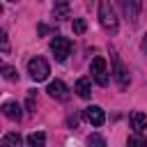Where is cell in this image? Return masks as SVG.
<instances>
[{
	"instance_id": "cell-1",
	"label": "cell",
	"mask_w": 147,
	"mask_h": 147,
	"mask_svg": "<svg viewBox=\"0 0 147 147\" xmlns=\"http://www.w3.org/2000/svg\"><path fill=\"white\" fill-rule=\"evenodd\" d=\"M99 23L108 32H117V16L110 7V0H99Z\"/></svg>"
},
{
	"instance_id": "cell-2",
	"label": "cell",
	"mask_w": 147,
	"mask_h": 147,
	"mask_svg": "<svg viewBox=\"0 0 147 147\" xmlns=\"http://www.w3.org/2000/svg\"><path fill=\"white\" fill-rule=\"evenodd\" d=\"M28 74L32 76V80H46L48 78V74H51V67H48V62L44 60V57H32L30 62H28Z\"/></svg>"
},
{
	"instance_id": "cell-3",
	"label": "cell",
	"mask_w": 147,
	"mask_h": 147,
	"mask_svg": "<svg viewBox=\"0 0 147 147\" xmlns=\"http://www.w3.org/2000/svg\"><path fill=\"white\" fill-rule=\"evenodd\" d=\"M51 51H53V55H55L57 62H64L69 57V53H71V41L67 37H60L57 34V37L51 39Z\"/></svg>"
},
{
	"instance_id": "cell-4",
	"label": "cell",
	"mask_w": 147,
	"mask_h": 147,
	"mask_svg": "<svg viewBox=\"0 0 147 147\" xmlns=\"http://www.w3.org/2000/svg\"><path fill=\"white\" fill-rule=\"evenodd\" d=\"M90 74H92V78H94L96 85H101V87L108 85V69H106V60H103V57H94V60H92Z\"/></svg>"
},
{
	"instance_id": "cell-5",
	"label": "cell",
	"mask_w": 147,
	"mask_h": 147,
	"mask_svg": "<svg viewBox=\"0 0 147 147\" xmlns=\"http://www.w3.org/2000/svg\"><path fill=\"white\" fill-rule=\"evenodd\" d=\"M85 119L92 124V126H101L106 122V113L101 106H87L85 108Z\"/></svg>"
},
{
	"instance_id": "cell-6",
	"label": "cell",
	"mask_w": 147,
	"mask_h": 147,
	"mask_svg": "<svg viewBox=\"0 0 147 147\" xmlns=\"http://www.w3.org/2000/svg\"><path fill=\"white\" fill-rule=\"evenodd\" d=\"M113 74H115V78H117L119 87L124 90V87L129 85V71L124 69V64H122V60H119L117 55H113Z\"/></svg>"
},
{
	"instance_id": "cell-7",
	"label": "cell",
	"mask_w": 147,
	"mask_h": 147,
	"mask_svg": "<svg viewBox=\"0 0 147 147\" xmlns=\"http://www.w3.org/2000/svg\"><path fill=\"white\" fill-rule=\"evenodd\" d=\"M46 92H48L53 99H57V101H67V99H69V87H67L62 80H53Z\"/></svg>"
},
{
	"instance_id": "cell-8",
	"label": "cell",
	"mask_w": 147,
	"mask_h": 147,
	"mask_svg": "<svg viewBox=\"0 0 147 147\" xmlns=\"http://www.w3.org/2000/svg\"><path fill=\"white\" fill-rule=\"evenodd\" d=\"M2 115H5L7 119H11V122H21L23 108H21V103H16V101H7V103H2Z\"/></svg>"
},
{
	"instance_id": "cell-9",
	"label": "cell",
	"mask_w": 147,
	"mask_h": 147,
	"mask_svg": "<svg viewBox=\"0 0 147 147\" xmlns=\"http://www.w3.org/2000/svg\"><path fill=\"white\" fill-rule=\"evenodd\" d=\"M129 124H131L133 133H142V131L147 129V115L140 113V110H133V113L129 115Z\"/></svg>"
},
{
	"instance_id": "cell-10",
	"label": "cell",
	"mask_w": 147,
	"mask_h": 147,
	"mask_svg": "<svg viewBox=\"0 0 147 147\" xmlns=\"http://www.w3.org/2000/svg\"><path fill=\"white\" fill-rule=\"evenodd\" d=\"M92 80H90V76H80L78 80H76V85H74V92L80 96V99H90V94H92V85H90Z\"/></svg>"
},
{
	"instance_id": "cell-11",
	"label": "cell",
	"mask_w": 147,
	"mask_h": 147,
	"mask_svg": "<svg viewBox=\"0 0 147 147\" xmlns=\"http://www.w3.org/2000/svg\"><path fill=\"white\" fill-rule=\"evenodd\" d=\"M122 2V9H124V14L136 23V18H138V11H140V0H131V2H126V0H119Z\"/></svg>"
},
{
	"instance_id": "cell-12",
	"label": "cell",
	"mask_w": 147,
	"mask_h": 147,
	"mask_svg": "<svg viewBox=\"0 0 147 147\" xmlns=\"http://www.w3.org/2000/svg\"><path fill=\"white\" fill-rule=\"evenodd\" d=\"M25 142H28V147H46V133L44 131H34V133H30L25 138Z\"/></svg>"
},
{
	"instance_id": "cell-13",
	"label": "cell",
	"mask_w": 147,
	"mask_h": 147,
	"mask_svg": "<svg viewBox=\"0 0 147 147\" xmlns=\"http://www.w3.org/2000/svg\"><path fill=\"white\" fill-rule=\"evenodd\" d=\"M2 145L5 147H21V136L18 133H7L2 138Z\"/></svg>"
},
{
	"instance_id": "cell-14",
	"label": "cell",
	"mask_w": 147,
	"mask_h": 147,
	"mask_svg": "<svg viewBox=\"0 0 147 147\" xmlns=\"http://www.w3.org/2000/svg\"><path fill=\"white\" fill-rule=\"evenodd\" d=\"M87 145H90V147H108V145H106V138H103L101 133L87 136Z\"/></svg>"
},
{
	"instance_id": "cell-15",
	"label": "cell",
	"mask_w": 147,
	"mask_h": 147,
	"mask_svg": "<svg viewBox=\"0 0 147 147\" xmlns=\"http://www.w3.org/2000/svg\"><path fill=\"white\" fill-rule=\"evenodd\" d=\"M126 147H147V142H145L142 133H133V136H129V140H126Z\"/></svg>"
},
{
	"instance_id": "cell-16",
	"label": "cell",
	"mask_w": 147,
	"mask_h": 147,
	"mask_svg": "<svg viewBox=\"0 0 147 147\" xmlns=\"http://www.w3.org/2000/svg\"><path fill=\"white\" fill-rule=\"evenodd\" d=\"M71 25H74V32H76V34H83V32L87 30V23H85L83 18H74Z\"/></svg>"
},
{
	"instance_id": "cell-17",
	"label": "cell",
	"mask_w": 147,
	"mask_h": 147,
	"mask_svg": "<svg viewBox=\"0 0 147 147\" xmlns=\"http://www.w3.org/2000/svg\"><path fill=\"white\" fill-rule=\"evenodd\" d=\"M2 76H5L7 80H11V83L18 78V76H16V69H14V67H9V64H5V67H2Z\"/></svg>"
},
{
	"instance_id": "cell-18",
	"label": "cell",
	"mask_w": 147,
	"mask_h": 147,
	"mask_svg": "<svg viewBox=\"0 0 147 147\" xmlns=\"http://www.w3.org/2000/svg\"><path fill=\"white\" fill-rule=\"evenodd\" d=\"M67 9H69V0H55V14L64 16V14H67Z\"/></svg>"
},
{
	"instance_id": "cell-19",
	"label": "cell",
	"mask_w": 147,
	"mask_h": 147,
	"mask_svg": "<svg viewBox=\"0 0 147 147\" xmlns=\"http://www.w3.org/2000/svg\"><path fill=\"white\" fill-rule=\"evenodd\" d=\"M0 51H2V53H9V41H7L5 30H0Z\"/></svg>"
},
{
	"instance_id": "cell-20",
	"label": "cell",
	"mask_w": 147,
	"mask_h": 147,
	"mask_svg": "<svg viewBox=\"0 0 147 147\" xmlns=\"http://www.w3.org/2000/svg\"><path fill=\"white\" fill-rule=\"evenodd\" d=\"M142 53H145V57H147V34L142 37Z\"/></svg>"
},
{
	"instance_id": "cell-21",
	"label": "cell",
	"mask_w": 147,
	"mask_h": 147,
	"mask_svg": "<svg viewBox=\"0 0 147 147\" xmlns=\"http://www.w3.org/2000/svg\"><path fill=\"white\" fill-rule=\"evenodd\" d=\"M2 67H5V62H0V74H2Z\"/></svg>"
},
{
	"instance_id": "cell-22",
	"label": "cell",
	"mask_w": 147,
	"mask_h": 147,
	"mask_svg": "<svg viewBox=\"0 0 147 147\" xmlns=\"http://www.w3.org/2000/svg\"><path fill=\"white\" fill-rule=\"evenodd\" d=\"M0 147H5V145H2V140H0Z\"/></svg>"
},
{
	"instance_id": "cell-23",
	"label": "cell",
	"mask_w": 147,
	"mask_h": 147,
	"mask_svg": "<svg viewBox=\"0 0 147 147\" xmlns=\"http://www.w3.org/2000/svg\"><path fill=\"white\" fill-rule=\"evenodd\" d=\"M0 14H2V5H0Z\"/></svg>"
},
{
	"instance_id": "cell-24",
	"label": "cell",
	"mask_w": 147,
	"mask_h": 147,
	"mask_svg": "<svg viewBox=\"0 0 147 147\" xmlns=\"http://www.w3.org/2000/svg\"><path fill=\"white\" fill-rule=\"evenodd\" d=\"M11 2H14V0H11Z\"/></svg>"
}]
</instances>
